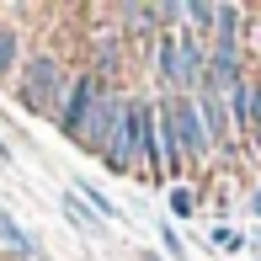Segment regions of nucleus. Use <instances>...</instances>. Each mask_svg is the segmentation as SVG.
Returning <instances> with one entry per match:
<instances>
[{
  "label": "nucleus",
  "mask_w": 261,
  "mask_h": 261,
  "mask_svg": "<svg viewBox=\"0 0 261 261\" xmlns=\"http://www.w3.org/2000/svg\"><path fill=\"white\" fill-rule=\"evenodd\" d=\"M64 80L69 69L59 64V54H32L27 64L16 69V101L27 107V112H59V101H64Z\"/></svg>",
  "instance_id": "obj_1"
},
{
  "label": "nucleus",
  "mask_w": 261,
  "mask_h": 261,
  "mask_svg": "<svg viewBox=\"0 0 261 261\" xmlns=\"http://www.w3.org/2000/svg\"><path fill=\"white\" fill-rule=\"evenodd\" d=\"M101 96H107V86L91 75V69H69V80H64V101H59V112H54L59 134H64L69 144H80V134H86V123L96 117Z\"/></svg>",
  "instance_id": "obj_2"
},
{
  "label": "nucleus",
  "mask_w": 261,
  "mask_h": 261,
  "mask_svg": "<svg viewBox=\"0 0 261 261\" xmlns=\"http://www.w3.org/2000/svg\"><path fill=\"white\" fill-rule=\"evenodd\" d=\"M160 107L171 112V123H176L181 160H187V165H208V160H213V139H208V128H203V112H197V101H192V96H165Z\"/></svg>",
  "instance_id": "obj_3"
},
{
  "label": "nucleus",
  "mask_w": 261,
  "mask_h": 261,
  "mask_svg": "<svg viewBox=\"0 0 261 261\" xmlns=\"http://www.w3.org/2000/svg\"><path fill=\"white\" fill-rule=\"evenodd\" d=\"M101 160H107V171H112V176H128V171H139V128H134V107H128V112L117 117V128L107 134V144H101Z\"/></svg>",
  "instance_id": "obj_4"
},
{
  "label": "nucleus",
  "mask_w": 261,
  "mask_h": 261,
  "mask_svg": "<svg viewBox=\"0 0 261 261\" xmlns=\"http://www.w3.org/2000/svg\"><path fill=\"white\" fill-rule=\"evenodd\" d=\"M256 123H261V80L240 75V80H234V91H229V128L256 134Z\"/></svg>",
  "instance_id": "obj_5"
},
{
  "label": "nucleus",
  "mask_w": 261,
  "mask_h": 261,
  "mask_svg": "<svg viewBox=\"0 0 261 261\" xmlns=\"http://www.w3.org/2000/svg\"><path fill=\"white\" fill-rule=\"evenodd\" d=\"M197 112H203V128L213 139V149H229V96H219V91H197Z\"/></svg>",
  "instance_id": "obj_6"
},
{
  "label": "nucleus",
  "mask_w": 261,
  "mask_h": 261,
  "mask_svg": "<svg viewBox=\"0 0 261 261\" xmlns=\"http://www.w3.org/2000/svg\"><path fill=\"white\" fill-rule=\"evenodd\" d=\"M117 21H123V43L128 38H160V27H155V6H117Z\"/></svg>",
  "instance_id": "obj_7"
},
{
  "label": "nucleus",
  "mask_w": 261,
  "mask_h": 261,
  "mask_svg": "<svg viewBox=\"0 0 261 261\" xmlns=\"http://www.w3.org/2000/svg\"><path fill=\"white\" fill-rule=\"evenodd\" d=\"M59 203H64V219H69V224H75V229H80V234H86V240H96V234L107 229V224H101V219H96V213H91L86 203H80V197H75V192H64V197H59Z\"/></svg>",
  "instance_id": "obj_8"
},
{
  "label": "nucleus",
  "mask_w": 261,
  "mask_h": 261,
  "mask_svg": "<svg viewBox=\"0 0 261 261\" xmlns=\"http://www.w3.org/2000/svg\"><path fill=\"white\" fill-rule=\"evenodd\" d=\"M240 16L245 11L240 6H213V43H234V48H240Z\"/></svg>",
  "instance_id": "obj_9"
},
{
  "label": "nucleus",
  "mask_w": 261,
  "mask_h": 261,
  "mask_svg": "<svg viewBox=\"0 0 261 261\" xmlns=\"http://www.w3.org/2000/svg\"><path fill=\"white\" fill-rule=\"evenodd\" d=\"M16 69H21V32L11 27H0V80H16Z\"/></svg>",
  "instance_id": "obj_10"
},
{
  "label": "nucleus",
  "mask_w": 261,
  "mask_h": 261,
  "mask_svg": "<svg viewBox=\"0 0 261 261\" xmlns=\"http://www.w3.org/2000/svg\"><path fill=\"white\" fill-rule=\"evenodd\" d=\"M0 245H6L11 256H32V240H27V229H21V224L11 219L6 208H0Z\"/></svg>",
  "instance_id": "obj_11"
},
{
  "label": "nucleus",
  "mask_w": 261,
  "mask_h": 261,
  "mask_svg": "<svg viewBox=\"0 0 261 261\" xmlns=\"http://www.w3.org/2000/svg\"><path fill=\"white\" fill-rule=\"evenodd\" d=\"M171 208H176V213H192V208H197V197L187 192V187H171Z\"/></svg>",
  "instance_id": "obj_12"
},
{
  "label": "nucleus",
  "mask_w": 261,
  "mask_h": 261,
  "mask_svg": "<svg viewBox=\"0 0 261 261\" xmlns=\"http://www.w3.org/2000/svg\"><path fill=\"white\" fill-rule=\"evenodd\" d=\"M213 245H219V251H240V234H234V229H213Z\"/></svg>",
  "instance_id": "obj_13"
},
{
  "label": "nucleus",
  "mask_w": 261,
  "mask_h": 261,
  "mask_svg": "<svg viewBox=\"0 0 261 261\" xmlns=\"http://www.w3.org/2000/svg\"><path fill=\"white\" fill-rule=\"evenodd\" d=\"M160 240H165V251H171V261H181V256H187V251H181V234H176L171 224H165V234H160Z\"/></svg>",
  "instance_id": "obj_14"
},
{
  "label": "nucleus",
  "mask_w": 261,
  "mask_h": 261,
  "mask_svg": "<svg viewBox=\"0 0 261 261\" xmlns=\"http://www.w3.org/2000/svg\"><path fill=\"white\" fill-rule=\"evenodd\" d=\"M251 213H256V219H261V192H251Z\"/></svg>",
  "instance_id": "obj_15"
},
{
  "label": "nucleus",
  "mask_w": 261,
  "mask_h": 261,
  "mask_svg": "<svg viewBox=\"0 0 261 261\" xmlns=\"http://www.w3.org/2000/svg\"><path fill=\"white\" fill-rule=\"evenodd\" d=\"M0 160H11V144H6V139H0Z\"/></svg>",
  "instance_id": "obj_16"
},
{
  "label": "nucleus",
  "mask_w": 261,
  "mask_h": 261,
  "mask_svg": "<svg viewBox=\"0 0 261 261\" xmlns=\"http://www.w3.org/2000/svg\"><path fill=\"white\" fill-rule=\"evenodd\" d=\"M251 139H256V149H261V123H256V134H251Z\"/></svg>",
  "instance_id": "obj_17"
},
{
  "label": "nucleus",
  "mask_w": 261,
  "mask_h": 261,
  "mask_svg": "<svg viewBox=\"0 0 261 261\" xmlns=\"http://www.w3.org/2000/svg\"><path fill=\"white\" fill-rule=\"evenodd\" d=\"M144 261H160V256H144Z\"/></svg>",
  "instance_id": "obj_18"
},
{
  "label": "nucleus",
  "mask_w": 261,
  "mask_h": 261,
  "mask_svg": "<svg viewBox=\"0 0 261 261\" xmlns=\"http://www.w3.org/2000/svg\"><path fill=\"white\" fill-rule=\"evenodd\" d=\"M0 27H6V21H0Z\"/></svg>",
  "instance_id": "obj_19"
},
{
  "label": "nucleus",
  "mask_w": 261,
  "mask_h": 261,
  "mask_svg": "<svg viewBox=\"0 0 261 261\" xmlns=\"http://www.w3.org/2000/svg\"><path fill=\"white\" fill-rule=\"evenodd\" d=\"M256 240H261V234H256Z\"/></svg>",
  "instance_id": "obj_20"
}]
</instances>
